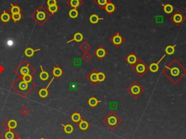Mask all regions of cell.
<instances>
[{"label": "cell", "instance_id": "33", "mask_svg": "<svg viewBox=\"0 0 186 139\" xmlns=\"http://www.w3.org/2000/svg\"><path fill=\"white\" fill-rule=\"evenodd\" d=\"M82 58L84 59L86 62H89V61H91L92 58V55L89 52H84V54L83 55V56H82Z\"/></svg>", "mask_w": 186, "mask_h": 139}, {"label": "cell", "instance_id": "38", "mask_svg": "<svg viewBox=\"0 0 186 139\" xmlns=\"http://www.w3.org/2000/svg\"><path fill=\"white\" fill-rule=\"evenodd\" d=\"M31 80H32V77H31V75H30L29 74H28L23 76V81H24V82L29 83L30 82H31Z\"/></svg>", "mask_w": 186, "mask_h": 139}, {"label": "cell", "instance_id": "14", "mask_svg": "<svg viewBox=\"0 0 186 139\" xmlns=\"http://www.w3.org/2000/svg\"><path fill=\"white\" fill-rule=\"evenodd\" d=\"M87 103H88V105L90 106V107L94 108L95 106H98L99 103H102V101H99V100L97 99V98H95L94 96H92V97H91V98H89Z\"/></svg>", "mask_w": 186, "mask_h": 139}, {"label": "cell", "instance_id": "41", "mask_svg": "<svg viewBox=\"0 0 186 139\" xmlns=\"http://www.w3.org/2000/svg\"><path fill=\"white\" fill-rule=\"evenodd\" d=\"M184 10H185V11L186 12V6H185V8H184Z\"/></svg>", "mask_w": 186, "mask_h": 139}, {"label": "cell", "instance_id": "1", "mask_svg": "<svg viewBox=\"0 0 186 139\" xmlns=\"http://www.w3.org/2000/svg\"><path fill=\"white\" fill-rule=\"evenodd\" d=\"M162 73L172 84H176L186 75V69L177 59H174L164 67Z\"/></svg>", "mask_w": 186, "mask_h": 139}, {"label": "cell", "instance_id": "24", "mask_svg": "<svg viewBox=\"0 0 186 139\" xmlns=\"http://www.w3.org/2000/svg\"><path fill=\"white\" fill-rule=\"evenodd\" d=\"M21 9L20 8L18 5L17 4H11V8H10V12L12 14H15V13H20Z\"/></svg>", "mask_w": 186, "mask_h": 139}, {"label": "cell", "instance_id": "28", "mask_svg": "<svg viewBox=\"0 0 186 139\" xmlns=\"http://www.w3.org/2000/svg\"><path fill=\"white\" fill-rule=\"evenodd\" d=\"M68 15H69L70 18H77L79 15V12L77 10V9H71L68 12Z\"/></svg>", "mask_w": 186, "mask_h": 139}, {"label": "cell", "instance_id": "11", "mask_svg": "<svg viewBox=\"0 0 186 139\" xmlns=\"http://www.w3.org/2000/svg\"><path fill=\"white\" fill-rule=\"evenodd\" d=\"M66 3L72 9H77L80 8L81 6H82L83 1L82 0H68Z\"/></svg>", "mask_w": 186, "mask_h": 139}, {"label": "cell", "instance_id": "34", "mask_svg": "<svg viewBox=\"0 0 186 139\" xmlns=\"http://www.w3.org/2000/svg\"><path fill=\"white\" fill-rule=\"evenodd\" d=\"M18 88H19V90H27V88H28V83L26 82H24V81L20 82L19 83Z\"/></svg>", "mask_w": 186, "mask_h": 139}, {"label": "cell", "instance_id": "26", "mask_svg": "<svg viewBox=\"0 0 186 139\" xmlns=\"http://www.w3.org/2000/svg\"><path fill=\"white\" fill-rule=\"evenodd\" d=\"M52 73L55 77H59L63 74V70L59 67H54Z\"/></svg>", "mask_w": 186, "mask_h": 139}, {"label": "cell", "instance_id": "39", "mask_svg": "<svg viewBox=\"0 0 186 139\" xmlns=\"http://www.w3.org/2000/svg\"><path fill=\"white\" fill-rule=\"evenodd\" d=\"M15 137V135L14 133L11 131H8V133H6L5 134V138L6 139H13Z\"/></svg>", "mask_w": 186, "mask_h": 139}, {"label": "cell", "instance_id": "4", "mask_svg": "<svg viewBox=\"0 0 186 139\" xmlns=\"http://www.w3.org/2000/svg\"><path fill=\"white\" fill-rule=\"evenodd\" d=\"M103 122L110 129L114 130L121 123V119L115 112L111 111L106 116Z\"/></svg>", "mask_w": 186, "mask_h": 139}, {"label": "cell", "instance_id": "27", "mask_svg": "<svg viewBox=\"0 0 186 139\" xmlns=\"http://www.w3.org/2000/svg\"><path fill=\"white\" fill-rule=\"evenodd\" d=\"M40 50V49H37V50H33L32 48H29L26 49V50H25V54L27 57H31V56H33V53L37 51H39Z\"/></svg>", "mask_w": 186, "mask_h": 139}, {"label": "cell", "instance_id": "15", "mask_svg": "<svg viewBox=\"0 0 186 139\" xmlns=\"http://www.w3.org/2000/svg\"><path fill=\"white\" fill-rule=\"evenodd\" d=\"M161 5L163 6V10L166 14H171L175 10L173 5L170 4H161Z\"/></svg>", "mask_w": 186, "mask_h": 139}, {"label": "cell", "instance_id": "21", "mask_svg": "<svg viewBox=\"0 0 186 139\" xmlns=\"http://www.w3.org/2000/svg\"><path fill=\"white\" fill-rule=\"evenodd\" d=\"M10 18H11L10 15L8 12H7L6 11L3 12V13L0 15V19H1V21L4 23H8V21L10 20Z\"/></svg>", "mask_w": 186, "mask_h": 139}, {"label": "cell", "instance_id": "6", "mask_svg": "<svg viewBox=\"0 0 186 139\" xmlns=\"http://www.w3.org/2000/svg\"><path fill=\"white\" fill-rule=\"evenodd\" d=\"M169 20L175 24V26H180L182 23L186 20L185 15L182 13L180 10H176V11L169 17Z\"/></svg>", "mask_w": 186, "mask_h": 139}, {"label": "cell", "instance_id": "42", "mask_svg": "<svg viewBox=\"0 0 186 139\" xmlns=\"http://www.w3.org/2000/svg\"><path fill=\"white\" fill-rule=\"evenodd\" d=\"M42 139H44V138H42ZM60 139H62V138H60Z\"/></svg>", "mask_w": 186, "mask_h": 139}, {"label": "cell", "instance_id": "17", "mask_svg": "<svg viewBox=\"0 0 186 139\" xmlns=\"http://www.w3.org/2000/svg\"><path fill=\"white\" fill-rule=\"evenodd\" d=\"M104 18H100L98 15H96V14H92L89 16V22L92 23V24H96L100 21H103Z\"/></svg>", "mask_w": 186, "mask_h": 139}, {"label": "cell", "instance_id": "10", "mask_svg": "<svg viewBox=\"0 0 186 139\" xmlns=\"http://www.w3.org/2000/svg\"><path fill=\"white\" fill-rule=\"evenodd\" d=\"M138 58H137V56L135 55V52H131L129 55L124 58V61H126V62L128 64H129L130 66H132V65H134L135 63L137 61V60H138Z\"/></svg>", "mask_w": 186, "mask_h": 139}, {"label": "cell", "instance_id": "37", "mask_svg": "<svg viewBox=\"0 0 186 139\" xmlns=\"http://www.w3.org/2000/svg\"><path fill=\"white\" fill-rule=\"evenodd\" d=\"M29 73V67L28 66H26V67H23L21 68V69H20V74H22V75H26V74H28Z\"/></svg>", "mask_w": 186, "mask_h": 139}, {"label": "cell", "instance_id": "43", "mask_svg": "<svg viewBox=\"0 0 186 139\" xmlns=\"http://www.w3.org/2000/svg\"><path fill=\"white\" fill-rule=\"evenodd\" d=\"M185 44H186V42H185Z\"/></svg>", "mask_w": 186, "mask_h": 139}, {"label": "cell", "instance_id": "22", "mask_svg": "<svg viewBox=\"0 0 186 139\" xmlns=\"http://www.w3.org/2000/svg\"><path fill=\"white\" fill-rule=\"evenodd\" d=\"M79 127L80 128L81 130H87L89 127V124L88 123L87 121L85 120H81V121L79 122Z\"/></svg>", "mask_w": 186, "mask_h": 139}, {"label": "cell", "instance_id": "12", "mask_svg": "<svg viewBox=\"0 0 186 139\" xmlns=\"http://www.w3.org/2000/svg\"><path fill=\"white\" fill-rule=\"evenodd\" d=\"M165 57H166V55H164L161 58L160 60H159L158 62L152 63L148 66V69H149L150 71L151 72H153V73H156L157 71H159V63L163 61V59H164Z\"/></svg>", "mask_w": 186, "mask_h": 139}, {"label": "cell", "instance_id": "25", "mask_svg": "<svg viewBox=\"0 0 186 139\" xmlns=\"http://www.w3.org/2000/svg\"><path fill=\"white\" fill-rule=\"evenodd\" d=\"M62 125L63 127V129H64V131L67 134H71L73 131V127L71 124H66V125H64V124H62Z\"/></svg>", "mask_w": 186, "mask_h": 139}, {"label": "cell", "instance_id": "9", "mask_svg": "<svg viewBox=\"0 0 186 139\" xmlns=\"http://www.w3.org/2000/svg\"><path fill=\"white\" fill-rule=\"evenodd\" d=\"M108 52L106 50L105 48L102 46H99L94 51V55L99 59V60H102L106 57V55H108Z\"/></svg>", "mask_w": 186, "mask_h": 139}, {"label": "cell", "instance_id": "7", "mask_svg": "<svg viewBox=\"0 0 186 139\" xmlns=\"http://www.w3.org/2000/svg\"><path fill=\"white\" fill-rule=\"evenodd\" d=\"M109 42L115 48H119L125 42V39L119 32L116 31L112 37L110 38Z\"/></svg>", "mask_w": 186, "mask_h": 139}, {"label": "cell", "instance_id": "19", "mask_svg": "<svg viewBox=\"0 0 186 139\" xmlns=\"http://www.w3.org/2000/svg\"><path fill=\"white\" fill-rule=\"evenodd\" d=\"M176 46H177V44H175L173 45H168L167 47H166V48H165L166 54H167L169 55H173L175 52V47Z\"/></svg>", "mask_w": 186, "mask_h": 139}, {"label": "cell", "instance_id": "29", "mask_svg": "<svg viewBox=\"0 0 186 139\" xmlns=\"http://www.w3.org/2000/svg\"><path fill=\"white\" fill-rule=\"evenodd\" d=\"M47 10L48 11L50 12V13H52V14H55V12H58V10H59V7L57 5V4L51 5V6H48Z\"/></svg>", "mask_w": 186, "mask_h": 139}, {"label": "cell", "instance_id": "18", "mask_svg": "<svg viewBox=\"0 0 186 139\" xmlns=\"http://www.w3.org/2000/svg\"><path fill=\"white\" fill-rule=\"evenodd\" d=\"M111 0H94V2H95V4H97L100 9L104 10V8L106 7L107 3L111 2Z\"/></svg>", "mask_w": 186, "mask_h": 139}, {"label": "cell", "instance_id": "32", "mask_svg": "<svg viewBox=\"0 0 186 139\" xmlns=\"http://www.w3.org/2000/svg\"><path fill=\"white\" fill-rule=\"evenodd\" d=\"M98 80L99 83L102 82L106 80V74L102 72V71H98Z\"/></svg>", "mask_w": 186, "mask_h": 139}, {"label": "cell", "instance_id": "16", "mask_svg": "<svg viewBox=\"0 0 186 139\" xmlns=\"http://www.w3.org/2000/svg\"><path fill=\"white\" fill-rule=\"evenodd\" d=\"M84 39V36H83V34L80 32H77L74 35H73V38L72 39H71V40L68 41L67 42V43H70V42H73V41H76L77 42H80L81 41Z\"/></svg>", "mask_w": 186, "mask_h": 139}, {"label": "cell", "instance_id": "23", "mask_svg": "<svg viewBox=\"0 0 186 139\" xmlns=\"http://www.w3.org/2000/svg\"><path fill=\"white\" fill-rule=\"evenodd\" d=\"M71 120L74 122L75 123H77L79 122H80L81 120V114L78 112H75L73 113L72 115H71Z\"/></svg>", "mask_w": 186, "mask_h": 139}, {"label": "cell", "instance_id": "2", "mask_svg": "<svg viewBox=\"0 0 186 139\" xmlns=\"http://www.w3.org/2000/svg\"><path fill=\"white\" fill-rule=\"evenodd\" d=\"M127 91L134 98L137 99L145 92V88L142 87L138 82L135 81L127 88Z\"/></svg>", "mask_w": 186, "mask_h": 139}, {"label": "cell", "instance_id": "8", "mask_svg": "<svg viewBox=\"0 0 186 139\" xmlns=\"http://www.w3.org/2000/svg\"><path fill=\"white\" fill-rule=\"evenodd\" d=\"M98 71L94 69L93 70H92V71H90V73L87 76V80L94 87L97 86L99 84L98 80Z\"/></svg>", "mask_w": 186, "mask_h": 139}, {"label": "cell", "instance_id": "40", "mask_svg": "<svg viewBox=\"0 0 186 139\" xmlns=\"http://www.w3.org/2000/svg\"><path fill=\"white\" fill-rule=\"evenodd\" d=\"M47 4L48 6H51V5L57 4V0H47Z\"/></svg>", "mask_w": 186, "mask_h": 139}, {"label": "cell", "instance_id": "5", "mask_svg": "<svg viewBox=\"0 0 186 139\" xmlns=\"http://www.w3.org/2000/svg\"><path fill=\"white\" fill-rule=\"evenodd\" d=\"M31 16L33 20H35L40 25H42L50 18V15L47 13V10L42 7H39L38 8Z\"/></svg>", "mask_w": 186, "mask_h": 139}, {"label": "cell", "instance_id": "20", "mask_svg": "<svg viewBox=\"0 0 186 139\" xmlns=\"http://www.w3.org/2000/svg\"><path fill=\"white\" fill-rule=\"evenodd\" d=\"M79 48H80L81 51H83L84 52H87L91 49V45L89 44L87 42L84 41V42H82V44L79 46Z\"/></svg>", "mask_w": 186, "mask_h": 139}, {"label": "cell", "instance_id": "31", "mask_svg": "<svg viewBox=\"0 0 186 139\" xmlns=\"http://www.w3.org/2000/svg\"><path fill=\"white\" fill-rule=\"evenodd\" d=\"M39 96L42 97V98H46L47 96L48 95V91H47V88H44V89H41L39 91Z\"/></svg>", "mask_w": 186, "mask_h": 139}, {"label": "cell", "instance_id": "3", "mask_svg": "<svg viewBox=\"0 0 186 139\" xmlns=\"http://www.w3.org/2000/svg\"><path fill=\"white\" fill-rule=\"evenodd\" d=\"M132 69L139 77H142L147 73L149 69L145 61L141 59H138L137 61L132 66Z\"/></svg>", "mask_w": 186, "mask_h": 139}, {"label": "cell", "instance_id": "36", "mask_svg": "<svg viewBox=\"0 0 186 139\" xmlns=\"http://www.w3.org/2000/svg\"><path fill=\"white\" fill-rule=\"evenodd\" d=\"M8 127L10 129H14L17 127V122L14 120H10L8 122Z\"/></svg>", "mask_w": 186, "mask_h": 139}, {"label": "cell", "instance_id": "30", "mask_svg": "<svg viewBox=\"0 0 186 139\" xmlns=\"http://www.w3.org/2000/svg\"><path fill=\"white\" fill-rule=\"evenodd\" d=\"M40 67L41 70H42V73L40 74L41 80L43 81L47 80L48 78H49V74H48L47 72H46V71H44V70L42 69V66H40Z\"/></svg>", "mask_w": 186, "mask_h": 139}, {"label": "cell", "instance_id": "13", "mask_svg": "<svg viewBox=\"0 0 186 139\" xmlns=\"http://www.w3.org/2000/svg\"><path fill=\"white\" fill-rule=\"evenodd\" d=\"M104 10H106V12L108 13V14L112 15L114 12L116 11L117 7L115 5V4H113L111 1V2H109L107 3V4L106 5V7L104 8Z\"/></svg>", "mask_w": 186, "mask_h": 139}, {"label": "cell", "instance_id": "35", "mask_svg": "<svg viewBox=\"0 0 186 139\" xmlns=\"http://www.w3.org/2000/svg\"><path fill=\"white\" fill-rule=\"evenodd\" d=\"M22 18V15L20 13H15V14H12V19L15 21L18 22Z\"/></svg>", "mask_w": 186, "mask_h": 139}]
</instances>
